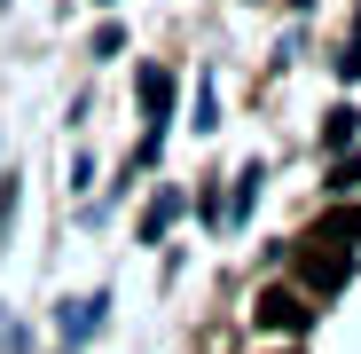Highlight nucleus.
I'll use <instances>...</instances> for the list:
<instances>
[{
    "instance_id": "nucleus-1",
    "label": "nucleus",
    "mask_w": 361,
    "mask_h": 354,
    "mask_svg": "<svg viewBox=\"0 0 361 354\" xmlns=\"http://www.w3.org/2000/svg\"><path fill=\"white\" fill-rule=\"evenodd\" d=\"M353 244H361V205H345V213L314 220V228H307V236L290 244V268H298V283L330 300V291L353 276Z\"/></svg>"
},
{
    "instance_id": "nucleus-2",
    "label": "nucleus",
    "mask_w": 361,
    "mask_h": 354,
    "mask_svg": "<svg viewBox=\"0 0 361 354\" xmlns=\"http://www.w3.org/2000/svg\"><path fill=\"white\" fill-rule=\"evenodd\" d=\"M252 315H259L267 331H290V338H298V331H307V323H314V307H307V300H298V291H290V283H267Z\"/></svg>"
},
{
    "instance_id": "nucleus-3",
    "label": "nucleus",
    "mask_w": 361,
    "mask_h": 354,
    "mask_svg": "<svg viewBox=\"0 0 361 354\" xmlns=\"http://www.w3.org/2000/svg\"><path fill=\"white\" fill-rule=\"evenodd\" d=\"M290 354H298V346H290Z\"/></svg>"
}]
</instances>
